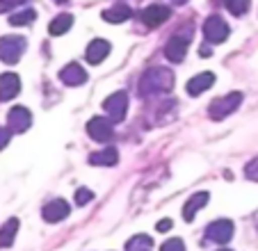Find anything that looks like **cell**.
Returning <instances> with one entry per match:
<instances>
[{
	"label": "cell",
	"instance_id": "obj_4",
	"mask_svg": "<svg viewBox=\"0 0 258 251\" xmlns=\"http://www.w3.org/2000/svg\"><path fill=\"white\" fill-rule=\"evenodd\" d=\"M103 107H105L107 116H110V123H119V121L126 119V112H128V94L126 92H114L112 96H107L105 103H103Z\"/></svg>",
	"mask_w": 258,
	"mask_h": 251
},
{
	"label": "cell",
	"instance_id": "obj_16",
	"mask_svg": "<svg viewBox=\"0 0 258 251\" xmlns=\"http://www.w3.org/2000/svg\"><path fill=\"white\" fill-rule=\"evenodd\" d=\"M208 199H210L208 192H197V194H192V197L185 201V208H183V219H185V222H192V219H195V215L199 213V210L206 206V203H208Z\"/></svg>",
	"mask_w": 258,
	"mask_h": 251
},
{
	"label": "cell",
	"instance_id": "obj_26",
	"mask_svg": "<svg viewBox=\"0 0 258 251\" xmlns=\"http://www.w3.org/2000/svg\"><path fill=\"white\" fill-rule=\"evenodd\" d=\"M23 3H28V0H0V14H3V12L16 10V7H21Z\"/></svg>",
	"mask_w": 258,
	"mask_h": 251
},
{
	"label": "cell",
	"instance_id": "obj_23",
	"mask_svg": "<svg viewBox=\"0 0 258 251\" xmlns=\"http://www.w3.org/2000/svg\"><path fill=\"white\" fill-rule=\"evenodd\" d=\"M34 16H37V12L34 10H23V12H14V14L10 16V23L12 25H28L34 21Z\"/></svg>",
	"mask_w": 258,
	"mask_h": 251
},
{
	"label": "cell",
	"instance_id": "obj_6",
	"mask_svg": "<svg viewBox=\"0 0 258 251\" xmlns=\"http://www.w3.org/2000/svg\"><path fill=\"white\" fill-rule=\"evenodd\" d=\"M190 37H192V32H185V34L178 32V34H174V37H169V41L165 44V55H167V59H169V62L178 64V62H183V59H185Z\"/></svg>",
	"mask_w": 258,
	"mask_h": 251
},
{
	"label": "cell",
	"instance_id": "obj_22",
	"mask_svg": "<svg viewBox=\"0 0 258 251\" xmlns=\"http://www.w3.org/2000/svg\"><path fill=\"white\" fill-rule=\"evenodd\" d=\"M222 5L233 16H242V14H247V10H249V0H222Z\"/></svg>",
	"mask_w": 258,
	"mask_h": 251
},
{
	"label": "cell",
	"instance_id": "obj_3",
	"mask_svg": "<svg viewBox=\"0 0 258 251\" xmlns=\"http://www.w3.org/2000/svg\"><path fill=\"white\" fill-rule=\"evenodd\" d=\"M25 46H28V41L23 37L7 34V37L0 39V59L5 64H16L21 59V55L25 53Z\"/></svg>",
	"mask_w": 258,
	"mask_h": 251
},
{
	"label": "cell",
	"instance_id": "obj_30",
	"mask_svg": "<svg viewBox=\"0 0 258 251\" xmlns=\"http://www.w3.org/2000/svg\"><path fill=\"white\" fill-rule=\"evenodd\" d=\"M171 3H174V5H185L187 0H171Z\"/></svg>",
	"mask_w": 258,
	"mask_h": 251
},
{
	"label": "cell",
	"instance_id": "obj_5",
	"mask_svg": "<svg viewBox=\"0 0 258 251\" xmlns=\"http://www.w3.org/2000/svg\"><path fill=\"white\" fill-rule=\"evenodd\" d=\"M204 37L208 44H222V41H226L229 39V25H226V21L217 14L208 16L204 23Z\"/></svg>",
	"mask_w": 258,
	"mask_h": 251
},
{
	"label": "cell",
	"instance_id": "obj_21",
	"mask_svg": "<svg viewBox=\"0 0 258 251\" xmlns=\"http://www.w3.org/2000/svg\"><path fill=\"white\" fill-rule=\"evenodd\" d=\"M126 251H153V240L149 235H133L126 242Z\"/></svg>",
	"mask_w": 258,
	"mask_h": 251
},
{
	"label": "cell",
	"instance_id": "obj_12",
	"mask_svg": "<svg viewBox=\"0 0 258 251\" xmlns=\"http://www.w3.org/2000/svg\"><path fill=\"white\" fill-rule=\"evenodd\" d=\"M169 7L165 5H149L142 10V23L149 25V28H158V25H162L167 19H169Z\"/></svg>",
	"mask_w": 258,
	"mask_h": 251
},
{
	"label": "cell",
	"instance_id": "obj_24",
	"mask_svg": "<svg viewBox=\"0 0 258 251\" xmlns=\"http://www.w3.org/2000/svg\"><path fill=\"white\" fill-rule=\"evenodd\" d=\"M73 199H76V206H87L89 201H94V192L87 187H80L78 192L73 194Z\"/></svg>",
	"mask_w": 258,
	"mask_h": 251
},
{
	"label": "cell",
	"instance_id": "obj_14",
	"mask_svg": "<svg viewBox=\"0 0 258 251\" xmlns=\"http://www.w3.org/2000/svg\"><path fill=\"white\" fill-rule=\"evenodd\" d=\"M213 85H215V73H210V71L199 73V76H195L187 82V94H190V96H199V94L208 92Z\"/></svg>",
	"mask_w": 258,
	"mask_h": 251
},
{
	"label": "cell",
	"instance_id": "obj_27",
	"mask_svg": "<svg viewBox=\"0 0 258 251\" xmlns=\"http://www.w3.org/2000/svg\"><path fill=\"white\" fill-rule=\"evenodd\" d=\"M244 174H247V178L251 180H258V158H253L251 162L244 167Z\"/></svg>",
	"mask_w": 258,
	"mask_h": 251
},
{
	"label": "cell",
	"instance_id": "obj_31",
	"mask_svg": "<svg viewBox=\"0 0 258 251\" xmlns=\"http://www.w3.org/2000/svg\"><path fill=\"white\" fill-rule=\"evenodd\" d=\"M55 3H59V5H62V3H69V0H55Z\"/></svg>",
	"mask_w": 258,
	"mask_h": 251
},
{
	"label": "cell",
	"instance_id": "obj_19",
	"mask_svg": "<svg viewBox=\"0 0 258 251\" xmlns=\"http://www.w3.org/2000/svg\"><path fill=\"white\" fill-rule=\"evenodd\" d=\"M131 16H133V12L128 5H112L110 10L103 12V19H105L107 23H123V21H128Z\"/></svg>",
	"mask_w": 258,
	"mask_h": 251
},
{
	"label": "cell",
	"instance_id": "obj_2",
	"mask_svg": "<svg viewBox=\"0 0 258 251\" xmlns=\"http://www.w3.org/2000/svg\"><path fill=\"white\" fill-rule=\"evenodd\" d=\"M240 103H242V94L240 92H231V94H226V96H219L208 105V116L215 121H222L229 114H233L240 107Z\"/></svg>",
	"mask_w": 258,
	"mask_h": 251
},
{
	"label": "cell",
	"instance_id": "obj_10",
	"mask_svg": "<svg viewBox=\"0 0 258 251\" xmlns=\"http://www.w3.org/2000/svg\"><path fill=\"white\" fill-rule=\"evenodd\" d=\"M69 213H71V206H69L64 199H55V201L46 203L44 210H41L44 219L50 224H57V222H62V219H67Z\"/></svg>",
	"mask_w": 258,
	"mask_h": 251
},
{
	"label": "cell",
	"instance_id": "obj_20",
	"mask_svg": "<svg viewBox=\"0 0 258 251\" xmlns=\"http://www.w3.org/2000/svg\"><path fill=\"white\" fill-rule=\"evenodd\" d=\"M71 25H73V16L71 14H59V16H55V19L50 21L48 32L53 34V37H59V34L69 32V30H71Z\"/></svg>",
	"mask_w": 258,
	"mask_h": 251
},
{
	"label": "cell",
	"instance_id": "obj_15",
	"mask_svg": "<svg viewBox=\"0 0 258 251\" xmlns=\"http://www.w3.org/2000/svg\"><path fill=\"white\" fill-rule=\"evenodd\" d=\"M110 48H112V46L107 44L105 39H94L92 44L87 46V62L89 64H101L103 59L107 57V55H110Z\"/></svg>",
	"mask_w": 258,
	"mask_h": 251
},
{
	"label": "cell",
	"instance_id": "obj_8",
	"mask_svg": "<svg viewBox=\"0 0 258 251\" xmlns=\"http://www.w3.org/2000/svg\"><path fill=\"white\" fill-rule=\"evenodd\" d=\"M87 133L94 142H101V144H105V142H110L114 137L112 123L107 119H103V116H92L87 121Z\"/></svg>",
	"mask_w": 258,
	"mask_h": 251
},
{
	"label": "cell",
	"instance_id": "obj_17",
	"mask_svg": "<svg viewBox=\"0 0 258 251\" xmlns=\"http://www.w3.org/2000/svg\"><path fill=\"white\" fill-rule=\"evenodd\" d=\"M19 219L16 217H12V219H7L3 226H0V249H7V246H12L14 244V240H16V233H19Z\"/></svg>",
	"mask_w": 258,
	"mask_h": 251
},
{
	"label": "cell",
	"instance_id": "obj_13",
	"mask_svg": "<svg viewBox=\"0 0 258 251\" xmlns=\"http://www.w3.org/2000/svg\"><path fill=\"white\" fill-rule=\"evenodd\" d=\"M21 92V78L16 73H3L0 76V101H12Z\"/></svg>",
	"mask_w": 258,
	"mask_h": 251
},
{
	"label": "cell",
	"instance_id": "obj_28",
	"mask_svg": "<svg viewBox=\"0 0 258 251\" xmlns=\"http://www.w3.org/2000/svg\"><path fill=\"white\" fill-rule=\"evenodd\" d=\"M10 135H12V133L7 131V128H3V126H0V151L10 144Z\"/></svg>",
	"mask_w": 258,
	"mask_h": 251
},
{
	"label": "cell",
	"instance_id": "obj_11",
	"mask_svg": "<svg viewBox=\"0 0 258 251\" xmlns=\"http://www.w3.org/2000/svg\"><path fill=\"white\" fill-rule=\"evenodd\" d=\"M59 80H62L64 85H69V87H80V85L87 82V71H85L78 62H71L59 71Z\"/></svg>",
	"mask_w": 258,
	"mask_h": 251
},
{
	"label": "cell",
	"instance_id": "obj_9",
	"mask_svg": "<svg viewBox=\"0 0 258 251\" xmlns=\"http://www.w3.org/2000/svg\"><path fill=\"white\" fill-rule=\"evenodd\" d=\"M32 126V114H30L28 107H12L10 114H7V131L10 133H25Z\"/></svg>",
	"mask_w": 258,
	"mask_h": 251
},
{
	"label": "cell",
	"instance_id": "obj_29",
	"mask_svg": "<svg viewBox=\"0 0 258 251\" xmlns=\"http://www.w3.org/2000/svg\"><path fill=\"white\" fill-rule=\"evenodd\" d=\"M171 226H174V224H171V219L167 217V219H160V222L156 224V231H160V233H167V231H169Z\"/></svg>",
	"mask_w": 258,
	"mask_h": 251
},
{
	"label": "cell",
	"instance_id": "obj_1",
	"mask_svg": "<svg viewBox=\"0 0 258 251\" xmlns=\"http://www.w3.org/2000/svg\"><path fill=\"white\" fill-rule=\"evenodd\" d=\"M174 87V73L167 67H151L146 69L140 78V96L151 98L158 94H165Z\"/></svg>",
	"mask_w": 258,
	"mask_h": 251
},
{
	"label": "cell",
	"instance_id": "obj_7",
	"mask_svg": "<svg viewBox=\"0 0 258 251\" xmlns=\"http://www.w3.org/2000/svg\"><path fill=\"white\" fill-rule=\"evenodd\" d=\"M231 237H233V222L231 219H217L206 228V240L215 242V244H226Z\"/></svg>",
	"mask_w": 258,
	"mask_h": 251
},
{
	"label": "cell",
	"instance_id": "obj_25",
	"mask_svg": "<svg viewBox=\"0 0 258 251\" xmlns=\"http://www.w3.org/2000/svg\"><path fill=\"white\" fill-rule=\"evenodd\" d=\"M160 251H185V244H183L180 237H171V240H167L165 244L160 246Z\"/></svg>",
	"mask_w": 258,
	"mask_h": 251
},
{
	"label": "cell",
	"instance_id": "obj_32",
	"mask_svg": "<svg viewBox=\"0 0 258 251\" xmlns=\"http://www.w3.org/2000/svg\"><path fill=\"white\" fill-rule=\"evenodd\" d=\"M217 251H231V249H217Z\"/></svg>",
	"mask_w": 258,
	"mask_h": 251
},
{
	"label": "cell",
	"instance_id": "obj_18",
	"mask_svg": "<svg viewBox=\"0 0 258 251\" xmlns=\"http://www.w3.org/2000/svg\"><path fill=\"white\" fill-rule=\"evenodd\" d=\"M117 162H119V153L112 146L89 155V164H96V167H112V164H117Z\"/></svg>",
	"mask_w": 258,
	"mask_h": 251
},
{
	"label": "cell",
	"instance_id": "obj_33",
	"mask_svg": "<svg viewBox=\"0 0 258 251\" xmlns=\"http://www.w3.org/2000/svg\"><path fill=\"white\" fill-rule=\"evenodd\" d=\"M256 224H258V219H256Z\"/></svg>",
	"mask_w": 258,
	"mask_h": 251
}]
</instances>
